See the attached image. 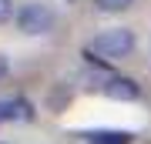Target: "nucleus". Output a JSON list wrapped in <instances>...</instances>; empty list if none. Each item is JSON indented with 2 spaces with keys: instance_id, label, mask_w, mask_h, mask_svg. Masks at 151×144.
<instances>
[{
  "instance_id": "nucleus-7",
  "label": "nucleus",
  "mask_w": 151,
  "mask_h": 144,
  "mask_svg": "<svg viewBox=\"0 0 151 144\" xmlns=\"http://www.w3.org/2000/svg\"><path fill=\"white\" fill-rule=\"evenodd\" d=\"M10 14H14V0H0V24L10 20Z\"/></svg>"
},
{
  "instance_id": "nucleus-6",
  "label": "nucleus",
  "mask_w": 151,
  "mask_h": 144,
  "mask_svg": "<svg viewBox=\"0 0 151 144\" xmlns=\"http://www.w3.org/2000/svg\"><path fill=\"white\" fill-rule=\"evenodd\" d=\"M17 117V104L14 101H0V121H10Z\"/></svg>"
},
{
  "instance_id": "nucleus-9",
  "label": "nucleus",
  "mask_w": 151,
  "mask_h": 144,
  "mask_svg": "<svg viewBox=\"0 0 151 144\" xmlns=\"http://www.w3.org/2000/svg\"><path fill=\"white\" fill-rule=\"evenodd\" d=\"M0 144H4V141H0Z\"/></svg>"
},
{
  "instance_id": "nucleus-3",
  "label": "nucleus",
  "mask_w": 151,
  "mask_h": 144,
  "mask_svg": "<svg viewBox=\"0 0 151 144\" xmlns=\"http://www.w3.org/2000/svg\"><path fill=\"white\" fill-rule=\"evenodd\" d=\"M104 94L111 97V101H138V94H141V87L134 84L131 77H108L104 80V87H101Z\"/></svg>"
},
{
  "instance_id": "nucleus-8",
  "label": "nucleus",
  "mask_w": 151,
  "mask_h": 144,
  "mask_svg": "<svg viewBox=\"0 0 151 144\" xmlns=\"http://www.w3.org/2000/svg\"><path fill=\"white\" fill-rule=\"evenodd\" d=\"M7 74H10V64H7V57H4V54H0V80H4Z\"/></svg>"
},
{
  "instance_id": "nucleus-4",
  "label": "nucleus",
  "mask_w": 151,
  "mask_h": 144,
  "mask_svg": "<svg viewBox=\"0 0 151 144\" xmlns=\"http://www.w3.org/2000/svg\"><path fill=\"white\" fill-rule=\"evenodd\" d=\"M87 144H131L128 131H94L87 134Z\"/></svg>"
},
{
  "instance_id": "nucleus-5",
  "label": "nucleus",
  "mask_w": 151,
  "mask_h": 144,
  "mask_svg": "<svg viewBox=\"0 0 151 144\" xmlns=\"http://www.w3.org/2000/svg\"><path fill=\"white\" fill-rule=\"evenodd\" d=\"M97 4V10H104V14H118V10H128L134 0H94Z\"/></svg>"
},
{
  "instance_id": "nucleus-1",
  "label": "nucleus",
  "mask_w": 151,
  "mask_h": 144,
  "mask_svg": "<svg viewBox=\"0 0 151 144\" xmlns=\"http://www.w3.org/2000/svg\"><path fill=\"white\" fill-rule=\"evenodd\" d=\"M134 50V34L128 27H114V30H104L87 44V54H97L104 60H121Z\"/></svg>"
},
{
  "instance_id": "nucleus-2",
  "label": "nucleus",
  "mask_w": 151,
  "mask_h": 144,
  "mask_svg": "<svg viewBox=\"0 0 151 144\" xmlns=\"http://www.w3.org/2000/svg\"><path fill=\"white\" fill-rule=\"evenodd\" d=\"M57 24L54 10H50L47 4H27L20 7V14H17V27H20L24 34H30V37H37V34H50Z\"/></svg>"
}]
</instances>
